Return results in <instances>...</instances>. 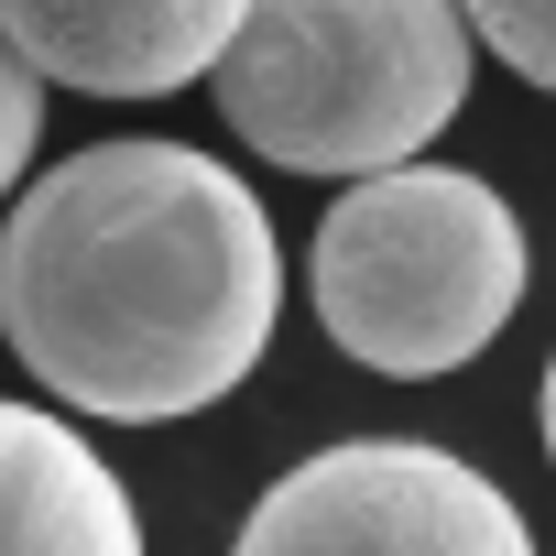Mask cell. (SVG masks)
Listing matches in <instances>:
<instances>
[{
    "label": "cell",
    "mask_w": 556,
    "mask_h": 556,
    "mask_svg": "<svg viewBox=\"0 0 556 556\" xmlns=\"http://www.w3.org/2000/svg\"><path fill=\"white\" fill-rule=\"evenodd\" d=\"M273 317V218L197 142H88L0 218V339L66 415H207L262 371Z\"/></svg>",
    "instance_id": "cell-1"
},
{
    "label": "cell",
    "mask_w": 556,
    "mask_h": 556,
    "mask_svg": "<svg viewBox=\"0 0 556 556\" xmlns=\"http://www.w3.org/2000/svg\"><path fill=\"white\" fill-rule=\"evenodd\" d=\"M240 23H251L240 0H12L0 12L34 77L88 99H175L197 77L218 88Z\"/></svg>",
    "instance_id": "cell-5"
},
{
    "label": "cell",
    "mask_w": 556,
    "mask_h": 556,
    "mask_svg": "<svg viewBox=\"0 0 556 556\" xmlns=\"http://www.w3.org/2000/svg\"><path fill=\"white\" fill-rule=\"evenodd\" d=\"M480 34L447 0H273L218 66V121L295 175H404L469 99Z\"/></svg>",
    "instance_id": "cell-2"
},
{
    "label": "cell",
    "mask_w": 556,
    "mask_h": 556,
    "mask_svg": "<svg viewBox=\"0 0 556 556\" xmlns=\"http://www.w3.org/2000/svg\"><path fill=\"white\" fill-rule=\"evenodd\" d=\"M306 285H317V328L361 371L437 382V371H469L513 328L534 251H523V218L502 186H480L458 164H404V175L350 186L317 218Z\"/></svg>",
    "instance_id": "cell-3"
},
{
    "label": "cell",
    "mask_w": 556,
    "mask_h": 556,
    "mask_svg": "<svg viewBox=\"0 0 556 556\" xmlns=\"http://www.w3.org/2000/svg\"><path fill=\"white\" fill-rule=\"evenodd\" d=\"M534 404H545V458H556V361H545V393Z\"/></svg>",
    "instance_id": "cell-9"
},
{
    "label": "cell",
    "mask_w": 556,
    "mask_h": 556,
    "mask_svg": "<svg viewBox=\"0 0 556 556\" xmlns=\"http://www.w3.org/2000/svg\"><path fill=\"white\" fill-rule=\"evenodd\" d=\"M469 34H480L513 77L556 88V0H480V12H469Z\"/></svg>",
    "instance_id": "cell-7"
},
{
    "label": "cell",
    "mask_w": 556,
    "mask_h": 556,
    "mask_svg": "<svg viewBox=\"0 0 556 556\" xmlns=\"http://www.w3.org/2000/svg\"><path fill=\"white\" fill-rule=\"evenodd\" d=\"M229 556H534V523L426 437H350L273 480Z\"/></svg>",
    "instance_id": "cell-4"
},
{
    "label": "cell",
    "mask_w": 556,
    "mask_h": 556,
    "mask_svg": "<svg viewBox=\"0 0 556 556\" xmlns=\"http://www.w3.org/2000/svg\"><path fill=\"white\" fill-rule=\"evenodd\" d=\"M34 131H45V77L23 66V45L0 34V197L23 186V164H34Z\"/></svg>",
    "instance_id": "cell-8"
},
{
    "label": "cell",
    "mask_w": 556,
    "mask_h": 556,
    "mask_svg": "<svg viewBox=\"0 0 556 556\" xmlns=\"http://www.w3.org/2000/svg\"><path fill=\"white\" fill-rule=\"evenodd\" d=\"M0 556H142L121 469L55 415L0 393Z\"/></svg>",
    "instance_id": "cell-6"
}]
</instances>
